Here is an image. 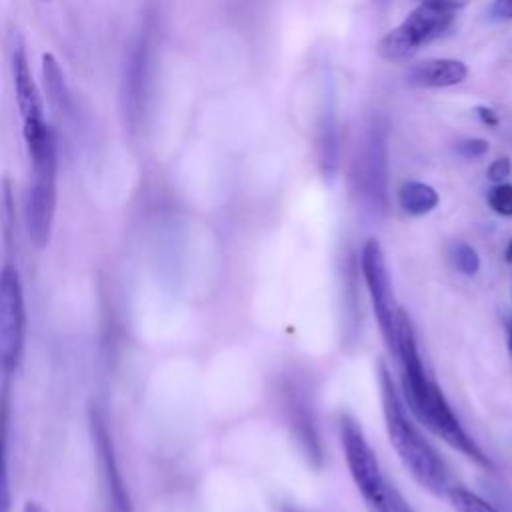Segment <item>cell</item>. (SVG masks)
Instances as JSON below:
<instances>
[{
    "label": "cell",
    "mask_w": 512,
    "mask_h": 512,
    "mask_svg": "<svg viewBox=\"0 0 512 512\" xmlns=\"http://www.w3.org/2000/svg\"><path fill=\"white\" fill-rule=\"evenodd\" d=\"M396 358L400 360L402 392L410 414H414L422 426L442 438L450 448L458 450L478 466L490 468L492 464L488 456L474 442V438L468 436L440 386L428 376L418 352L412 322L402 308L398 310L396 322Z\"/></svg>",
    "instance_id": "cell-1"
},
{
    "label": "cell",
    "mask_w": 512,
    "mask_h": 512,
    "mask_svg": "<svg viewBox=\"0 0 512 512\" xmlns=\"http://www.w3.org/2000/svg\"><path fill=\"white\" fill-rule=\"evenodd\" d=\"M378 384L386 432L394 452L418 486L432 494H444L448 490L446 464L438 456L434 446L418 430V426L410 420L406 404L398 396L392 376L382 362L378 364Z\"/></svg>",
    "instance_id": "cell-2"
},
{
    "label": "cell",
    "mask_w": 512,
    "mask_h": 512,
    "mask_svg": "<svg viewBox=\"0 0 512 512\" xmlns=\"http://www.w3.org/2000/svg\"><path fill=\"white\" fill-rule=\"evenodd\" d=\"M24 140L32 164V182L26 194V228L32 244L44 248L50 240L56 208V138L42 118L24 122Z\"/></svg>",
    "instance_id": "cell-3"
},
{
    "label": "cell",
    "mask_w": 512,
    "mask_h": 512,
    "mask_svg": "<svg viewBox=\"0 0 512 512\" xmlns=\"http://www.w3.org/2000/svg\"><path fill=\"white\" fill-rule=\"evenodd\" d=\"M340 442L350 476L370 512H398L404 498L384 478L376 452L366 440L358 420L350 414L340 416Z\"/></svg>",
    "instance_id": "cell-4"
},
{
    "label": "cell",
    "mask_w": 512,
    "mask_h": 512,
    "mask_svg": "<svg viewBox=\"0 0 512 512\" xmlns=\"http://www.w3.org/2000/svg\"><path fill=\"white\" fill-rule=\"evenodd\" d=\"M452 20L454 12L420 2L396 28L384 34L378 42V54L386 60H406L422 44L442 36Z\"/></svg>",
    "instance_id": "cell-5"
},
{
    "label": "cell",
    "mask_w": 512,
    "mask_h": 512,
    "mask_svg": "<svg viewBox=\"0 0 512 512\" xmlns=\"http://www.w3.org/2000/svg\"><path fill=\"white\" fill-rule=\"evenodd\" d=\"M360 268H362L364 284H366V290L370 296V304H372L380 334H382L388 350L396 356V322H398L400 308L396 306L386 258H384L382 246L376 238H370L364 244L362 256H360Z\"/></svg>",
    "instance_id": "cell-6"
},
{
    "label": "cell",
    "mask_w": 512,
    "mask_h": 512,
    "mask_svg": "<svg viewBox=\"0 0 512 512\" xmlns=\"http://www.w3.org/2000/svg\"><path fill=\"white\" fill-rule=\"evenodd\" d=\"M26 312L20 274L14 266L0 272V366L12 372L20 360L24 344Z\"/></svg>",
    "instance_id": "cell-7"
},
{
    "label": "cell",
    "mask_w": 512,
    "mask_h": 512,
    "mask_svg": "<svg viewBox=\"0 0 512 512\" xmlns=\"http://www.w3.org/2000/svg\"><path fill=\"white\" fill-rule=\"evenodd\" d=\"M88 422H90L94 452H96V458L100 462V470H102V476H104V484H106V490H108L110 504H112L114 512H132L130 496H128L124 478H122L118 462H116L114 442H112V436H110V430H108V422H106V416L102 414V410L98 406H90Z\"/></svg>",
    "instance_id": "cell-8"
},
{
    "label": "cell",
    "mask_w": 512,
    "mask_h": 512,
    "mask_svg": "<svg viewBox=\"0 0 512 512\" xmlns=\"http://www.w3.org/2000/svg\"><path fill=\"white\" fill-rule=\"evenodd\" d=\"M146 52L148 42L140 38L132 44L126 54L124 72H122V108L130 124H136V118L142 112L144 102V78H146Z\"/></svg>",
    "instance_id": "cell-9"
},
{
    "label": "cell",
    "mask_w": 512,
    "mask_h": 512,
    "mask_svg": "<svg viewBox=\"0 0 512 512\" xmlns=\"http://www.w3.org/2000/svg\"><path fill=\"white\" fill-rule=\"evenodd\" d=\"M468 76L464 62L454 58H432L408 68L406 82L418 88H448L460 84Z\"/></svg>",
    "instance_id": "cell-10"
},
{
    "label": "cell",
    "mask_w": 512,
    "mask_h": 512,
    "mask_svg": "<svg viewBox=\"0 0 512 512\" xmlns=\"http://www.w3.org/2000/svg\"><path fill=\"white\" fill-rule=\"evenodd\" d=\"M12 80H14V90H16V100H18L22 120L44 118L42 98H40V92L30 74L26 50L20 42L14 44V48H12Z\"/></svg>",
    "instance_id": "cell-11"
},
{
    "label": "cell",
    "mask_w": 512,
    "mask_h": 512,
    "mask_svg": "<svg viewBox=\"0 0 512 512\" xmlns=\"http://www.w3.org/2000/svg\"><path fill=\"white\" fill-rule=\"evenodd\" d=\"M364 160H360L362 164V178L366 182L368 192L372 194V198H384V190H386V148H384V136L380 130H370L366 146H364Z\"/></svg>",
    "instance_id": "cell-12"
},
{
    "label": "cell",
    "mask_w": 512,
    "mask_h": 512,
    "mask_svg": "<svg viewBox=\"0 0 512 512\" xmlns=\"http://www.w3.org/2000/svg\"><path fill=\"white\" fill-rule=\"evenodd\" d=\"M398 202L406 214L424 216L438 206V192L426 182L410 180L400 186Z\"/></svg>",
    "instance_id": "cell-13"
},
{
    "label": "cell",
    "mask_w": 512,
    "mask_h": 512,
    "mask_svg": "<svg viewBox=\"0 0 512 512\" xmlns=\"http://www.w3.org/2000/svg\"><path fill=\"white\" fill-rule=\"evenodd\" d=\"M42 80L48 94V100L54 108H58L62 114L70 112V96L64 82V72L58 64V60L52 54H42Z\"/></svg>",
    "instance_id": "cell-14"
},
{
    "label": "cell",
    "mask_w": 512,
    "mask_h": 512,
    "mask_svg": "<svg viewBox=\"0 0 512 512\" xmlns=\"http://www.w3.org/2000/svg\"><path fill=\"white\" fill-rule=\"evenodd\" d=\"M446 496L456 512H498L490 502L464 486H448Z\"/></svg>",
    "instance_id": "cell-15"
},
{
    "label": "cell",
    "mask_w": 512,
    "mask_h": 512,
    "mask_svg": "<svg viewBox=\"0 0 512 512\" xmlns=\"http://www.w3.org/2000/svg\"><path fill=\"white\" fill-rule=\"evenodd\" d=\"M448 256L454 268L464 276H474L480 270V256L476 248L470 246L468 242H462V240L452 242L448 248Z\"/></svg>",
    "instance_id": "cell-16"
},
{
    "label": "cell",
    "mask_w": 512,
    "mask_h": 512,
    "mask_svg": "<svg viewBox=\"0 0 512 512\" xmlns=\"http://www.w3.org/2000/svg\"><path fill=\"white\" fill-rule=\"evenodd\" d=\"M0 512H10V482L6 464V408L0 410Z\"/></svg>",
    "instance_id": "cell-17"
},
{
    "label": "cell",
    "mask_w": 512,
    "mask_h": 512,
    "mask_svg": "<svg viewBox=\"0 0 512 512\" xmlns=\"http://www.w3.org/2000/svg\"><path fill=\"white\" fill-rule=\"evenodd\" d=\"M488 206L504 218H512V184L500 182L488 192Z\"/></svg>",
    "instance_id": "cell-18"
},
{
    "label": "cell",
    "mask_w": 512,
    "mask_h": 512,
    "mask_svg": "<svg viewBox=\"0 0 512 512\" xmlns=\"http://www.w3.org/2000/svg\"><path fill=\"white\" fill-rule=\"evenodd\" d=\"M490 150V144L484 138H464L456 142V152L464 158H480Z\"/></svg>",
    "instance_id": "cell-19"
},
{
    "label": "cell",
    "mask_w": 512,
    "mask_h": 512,
    "mask_svg": "<svg viewBox=\"0 0 512 512\" xmlns=\"http://www.w3.org/2000/svg\"><path fill=\"white\" fill-rule=\"evenodd\" d=\"M488 178L494 182V184H500V182H506V178L512 174V162L508 158H496L490 166H488Z\"/></svg>",
    "instance_id": "cell-20"
},
{
    "label": "cell",
    "mask_w": 512,
    "mask_h": 512,
    "mask_svg": "<svg viewBox=\"0 0 512 512\" xmlns=\"http://www.w3.org/2000/svg\"><path fill=\"white\" fill-rule=\"evenodd\" d=\"M420 2L436 6V8H442V10H448V12H456V10L464 8L470 0H420Z\"/></svg>",
    "instance_id": "cell-21"
},
{
    "label": "cell",
    "mask_w": 512,
    "mask_h": 512,
    "mask_svg": "<svg viewBox=\"0 0 512 512\" xmlns=\"http://www.w3.org/2000/svg\"><path fill=\"white\" fill-rule=\"evenodd\" d=\"M492 16L500 20H512V0H494Z\"/></svg>",
    "instance_id": "cell-22"
},
{
    "label": "cell",
    "mask_w": 512,
    "mask_h": 512,
    "mask_svg": "<svg viewBox=\"0 0 512 512\" xmlns=\"http://www.w3.org/2000/svg\"><path fill=\"white\" fill-rule=\"evenodd\" d=\"M476 114L480 116V120H482L486 126H490V128L498 126V116H496V112H494L492 108H488V106H478V108H476Z\"/></svg>",
    "instance_id": "cell-23"
},
{
    "label": "cell",
    "mask_w": 512,
    "mask_h": 512,
    "mask_svg": "<svg viewBox=\"0 0 512 512\" xmlns=\"http://www.w3.org/2000/svg\"><path fill=\"white\" fill-rule=\"evenodd\" d=\"M22 512H46L38 502H32V500H28L26 504H24V508H22Z\"/></svg>",
    "instance_id": "cell-24"
},
{
    "label": "cell",
    "mask_w": 512,
    "mask_h": 512,
    "mask_svg": "<svg viewBox=\"0 0 512 512\" xmlns=\"http://www.w3.org/2000/svg\"><path fill=\"white\" fill-rule=\"evenodd\" d=\"M504 260H506L508 264H512V238H510V242H508L506 248H504Z\"/></svg>",
    "instance_id": "cell-25"
},
{
    "label": "cell",
    "mask_w": 512,
    "mask_h": 512,
    "mask_svg": "<svg viewBox=\"0 0 512 512\" xmlns=\"http://www.w3.org/2000/svg\"><path fill=\"white\" fill-rule=\"evenodd\" d=\"M508 348L512 352V328H508Z\"/></svg>",
    "instance_id": "cell-26"
},
{
    "label": "cell",
    "mask_w": 512,
    "mask_h": 512,
    "mask_svg": "<svg viewBox=\"0 0 512 512\" xmlns=\"http://www.w3.org/2000/svg\"><path fill=\"white\" fill-rule=\"evenodd\" d=\"M282 512H296V510H294V508H288V506H284V510H282Z\"/></svg>",
    "instance_id": "cell-27"
},
{
    "label": "cell",
    "mask_w": 512,
    "mask_h": 512,
    "mask_svg": "<svg viewBox=\"0 0 512 512\" xmlns=\"http://www.w3.org/2000/svg\"><path fill=\"white\" fill-rule=\"evenodd\" d=\"M402 512H414V510H412V508H410V506H406V508H404V510H402Z\"/></svg>",
    "instance_id": "cell-28"
},
{
    "label": "cell",
    "mask_w": 512,
    "mask_h": 512,
    "mask_svg": "<svg viewBox=\"0 0 512 512\" xmlns=\"http://www.w3.org/2000/svg\"><path fill=\"white\" fill-rule=\"evenodd\" d=\"M510 328H512V324H510Z\"/></svg>",
    "instance_id": "cell-29"
}]
</instances>
